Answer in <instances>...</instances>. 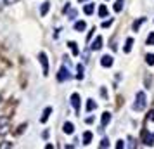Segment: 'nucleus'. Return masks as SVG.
I'll return each instance as SVG.
<instances>
[{"mask_svg": "<svg viewBox=\"0 0 154 149\" xmlns=\"http://www.w3.org/2000/svg\"><path fill=\"white\" fill-rule=\"evenodd\" d=\"M145 108V94L144 92H137V99H135L134 109L135 111H142Z\"/></svg>", "mask_w": 154, "mask_h": 149, "instance_id": "f257e3e1", "label": "nucleus"}, {"mask_svg": "<svg viewBox=\"0 0 154 149\" xmlns=\"http://www.w3.org/2000/svg\"><path fill=\"white\" fill-rule=\"evenodd\" d=\"M40 64H42V73H43V76H47L49 75V61H47V54L45 52H40Z\"/></svg>", "mask_w": 154, "mask_h": 149, "instance_id": "f03ea898", "label": "nucleus"}, {"mask_svg": "<svg viewBox=\"0 0 154 149\" xmlns=\"http://www.w3.org/2000/svg\"><path fill=\"white\" fill-rule=\"evenodd\" d=\"M69 78H71L69 71L66 70V68H61L59 73H57V80H59V81H64V80H69Z\"/></svg>", "mask_w": 154, "mask_h": 149, "instance_id": "7ed1b4c3", "label": "nucleus"}, {"mask_svg": "<svg viewBox=\"0 0 154 149\" xmlns=\"http://www.w3.org/2000/svg\"><path fill=\"white\" fill-rule=\"evenodd\" d=\"M71 104H73V108L76 109V113H80V95L78 94H73L71 95Z\"/></svg>", "mask_w": 154, "mask_h": 149, "instance_id": "20e7f679", "label": "nucleus"}, {"mask_svg": "<svg viewBox=\"0 0 154 149\" xmlns=\"http://www.w3.org/2000/svg\"><path fill=\"white\" fill-rule=\"evenodd\" d=\"M90 49L92 50H101L102 49V37H97V38L92 42V45H90Z\"/></svg>", "mask_w": 154, "mask_h": 149, "instance_id": "39448f33", "label": "nucleus"}, {"mask_svg": "<svg viewBox=\"0 0 154 149\" xmlns=\"http://www.w3.org/2000/svg\"><path fill=\"white\" fill-rule=\"evenodd\" d=\"M101 64H102L104 68L113 66V57H111V56H102V57H101Z\"/></svg>", "mask_w": 154, "mask_h": 149, "instance_id": "423d86ee", "label": "nucleus"}, {"mask_svg": "<svg viewBox=\"0 0 154 149\" xmlns=\"http://www.w3.org/2000/svg\"><path fill=\"white\" fill-rule=\"evenodd\" d=\"M111 121V115H109V111H106V113H102V120H101V125L102 127H107V123Z\"/></svg>", "mask_w": 154, "mask_h": 149, "instance_id": "0eeeda50", "label": "nucleus"}, {"mask_svg": "<svg viewBox=\"0 0 154 149\" xmlns=\"http://www.w3.org/2000/svg\"><path fill=\"white\" fill-rule=\"evenodd\" d=\"M62 130H64V134H73V132H74V127H73V123L66 121L64 127H62Z\"/></svg>", "mask_w": 154, "mask_h": 149, "instance_id": "6e6552de", "label": "nucleus"}, {"mask_svg": "<svg viewBox=\"0 0 154 149\" xmlns=\"http://www.w3.org/2000/svg\"><path fill=\"white\" fill-rule=\"evenodd\" d=\"M52 113V108H45V111H43V115H42V118H40V121L42 123H45L47 120H49V115Z\"/></svg>", "mask_w": 154, "mask_h": 149, "instance_id": "1a4fd4ad", "label": "nucleus"}, {"mask_svg": "<svg viewBox=\"0 0 154 149\" xmlns=\"http://www.w3.org/2000/svg\"><path fill=\"white\" fill-rule=\"evenodd\" d=\"M49 7H50V2H43V4H42V7H40V14H42V16H45V14L49 12Z\"/></svg>", "mask_w": 154, "mask_h": 149, "instance_id": "9d476101", "label": "nucleus"}, {"mask_svg": "<svg viewBox=\"0 0 154 149\" xmlns=\"http://www.w3.org/2000/svg\"><path fill=\"white\" fill-rule=\"evenodd\" d=\"M85 28H87L85 21H76V23H74V30H76V31H83Z\"/></svg>", "mask_w": 154, "mask_h": 149, "instance_id": "9b49d317", "label": "nucleus"}, {"mask_svg": "<svg viewBox=\"0 0 154 149\" xmlns=\"http://www.w3.org/2000/svg\"><path fill=\"white\" fill-rule=\"evenodd\" d=\"M68 45H69V49H71L73 56H78V52H80V50H78V45H76V42H69Z\"/></svg>", "mask_w": 154, "mask_h": 149, "instance_id": "f8f14e48", "label": "nucleus"}, {"mask_svg": "<svg viewBox=\"0 0 154 149\" xmlns=\"http://www.w3.org/2000/svg\"><path fill=\"white\" fill-rule=\"evenodd\" d=\"M132 45H134V40H132V38H126V42H125V52H126V54L132 50Z\"/></svg>", "mask_w": 154, "mask_h": 149, "instance_id": "ddd939ff", "label": "nucleus"}, {"mask_svg": "<svg viewBox=\"0 0 154 149\" xmlns=\"http://www.w3.org/2000/svg\"><path fill=\"white\" fill-rule=\"evenodd\" d=\"M92 140V132H85L83 134V144H90Z\"/></svg>", "mask_w": 154, "mask_h": 149, "instance_id": "4468645a", "label": "nucleus"}, {"mask_svg": "<svg viewBox=\"0 0 154 149\" xmlns=\"http://www.w3.org/2000/svg\"><path fill=\"white\" fill-rule=\"evenodd\" d=\"M107 16V7L106 5H101L99 7V18H106Z\"/></svg>", "mask_w": 154, "mask_h": 149, "instance_id": "2eb2a0df", "label": "nucleus"}, {"mask_svg": "<svg viewBox=\"0 0 154 149\" xmlns=\"http://www.w3.org/2000/svg\"><path fill=\"white\" fill-rule=\"evenodd\" d=\"M123 5H125L123 0H116V4H114V10H116V12H120V10L123 9Z\"/></svg>", "mask_w": 154, "mask_h": 149, "instance_id": "dca6fc26", "label": "nucleus"}, {"mask_svg": "<svg viewBox=\"0 0 154 149\" xmlns=\"http://www.w3.org/2000/svg\"><path fill=\"white\" fill-rule=\"evenodd\" d=\"M83 12H85V14H92L93 12V4H87V5L83 7Z\"/></svg>", "mask_w": 154, "mask_h": 149, "instance_id": "f3484780", "label": "nucleus"}, {"mask_svg": "<svg viewBox=\"0 0 154 149\" xmlns=\"http://www.w3.org/2000/svg\"><path fill=\"white\" fill-rule=\"evenodd\" d=\"M95 108H97V104H95L92 99H88V102H87V111H93Z\"/></svg>", "mask_w": 154, "mask_h": 149, "instance_id": "a211bd4d", "label": "nucleus"}, {"mask_svg": "<svg viewBox=\"0 0 154 149\" xmlns=\"http://www.w3.org/2000/svg\"><path fill=\"white\" fill-rule=\"evenodd\" d=\"M142 23H145V18H140L139 21H135V23H134V30L137 31L139 28H140V24H142Z\"/></svg>", "mask_w": 154, "mask_h": 149, "instance_id": "6ab92c4d", "label": "nucleus"}, {"mask_svg": "<svg viewBox=\"0 0 154 149\" xmlns=\"http://www.w3.org/2000/svg\"><path fill=\"white\" fill-rule=\"evenodd\" d=\"M145 61H147V64L154 66V54H147V56H145Z\"/></svg>", "mask_w": 154, "mask_h": 149, "instance_id": "aec40b11", "label": "nucleus"}, {"mask_svg": "<svg viewBox=\"0 0 154 149\" xmlns=\"http://www.w3.org/2000/svg\"><path fill=\"white\" fill-rule=\"evenodd\" d=\"M76 78H78V80L83 78V66H82V64H78V75H76Z\"/></svg>", "mask_w": 154, "mask_h": 149, "instance_id": "412c9836", "label": "nucleus"}, {"mask_svg": "<svg viewBox=\"0 0 154 149\" xmlns=\"http://www.w3.org/2000/svg\"><path fill=\"white\" fill-rule=\"evenodd\" d=\"M144 144H145V146H153V144H154V137H145Z\"/></svg>", "mask_w": 154, "mask_h": 149, "instance_id": "4be33fe9", "label": "nucleus"}, {"mask_svg": "<svg viewBox=\"0 0 154 149\" xmlns=\"http://www.w3.org/2000/svg\"><path fill=\"white\" fill-rule=\"evenodd\" d=\"M147 45H154V33H149V37H147Z\"/></svg>", "mask_w": 154, "mask_h": 149, "instance_id": "5701e85b", "label": "nucleus"}, {"mask_svg": "<svg viewBox=\"0 0 154 149\" xmlns=\"http://www.w3.org/2000/svg\"><path fill=\"white\" fill-rule=\"evenodd\" d=\"M101 148H109V140L102 139V140H101Z\"/></svg>", "mask_w": 154, "mask_h": 149, "instance_id": "b1692460", "label": "nucleus"}, {"mask_svg": "<svg viewBox=\"0 0 154 149\" xmlns=\"http://www.w3.org/2000/svg\"><path fill=\"white\" fill-rule=\"evenodd\" d=\"M111 24H113V21H111V19H109V21H104V23H102V28H109Z\"/></svg>", "mask_w": 154, "mask_h": 149, "instance_id": "393cba45", "label": "nucleus"}, {"mask_svg": "<svg viewBox=\"0 0 154 149\" xmlns=\"http://www.w3.org/2000/svg\"><path fill=\"white\" fill-rule=\"evenodd\" d=\"M121 148H125V142L123 140H118L116 142V149H121Z\"/></svg>", "mask_w": 154, "mask_h": 149, "instance_id": "a878e982", "label": "nucleus"}, {"mask_svg": "<svg viewBox=\"0 0 154 149\" xmlns=\"http://www.w3.org/2000/svg\"><path fill=\"white\" fill-rule=\"evenodd\" d=\"M74 18H76V10L69 9V19H74Z\"/></svg>", "mask_w": 154, "mask_h": 149, "instance_id": "bb28decb", "label": "nucleus"}, {"mask_svg": "<svg viewBox=\"0 0 154 149\" xmlns=\"http://www.w3.org/2000/svg\"><path fill=\"white\" fill-rule=\"evenodd\" d=\"M149 120H151V121H154V109L149 113Z\"/></svg>", "mask_w": 154, "mask_h": 149, "instance_id": "cd10ccee", "label": "nucleus"}, {"mask_svg": "<svg viewBox=\"0 0 154 149\" xmlns=\"http://www.w3.org/2000/svg\"><path fill=\"white\" fill-rule=\"evenodd\" d=\"M16 2H18V0H5V4H7V5H10V4H16Z\"/></svg>", "mask_w": 154, "mask_h": 149, "instance_id": "c85d7f7f", "label": "nucleus"}]
</instances>
